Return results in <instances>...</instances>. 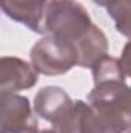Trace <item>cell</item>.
Returning a JSON list of instances; mask_svg holds the SVG:
<instances>
[{
	"mask_svg": "<svg viewBox=\"0 0 131 133\" xmlns=\"http://www.w3.org/2000/svg\"><path fill=\"white\" fill-rule=\"evenodd\" d=\"M88 104L99 133H131V87L123 79L94 84Z\"/></svg>",
	"mask_w": 131,
	"mask_h": 133,
	"instance_id": "6da1fadb",
	"label": "cell"
},
{
	"mask_svg": "<svg viewBox=\"0 0 131 133\" xmlns=\"http://www.w3.org/2000/svg\"><path fill=\"white\" fill-rule=\"evenodd\" d=\"M45 33L77 42L93 26L88 11L76 0H51L45 12Z\"/></svg>",
	"mask_w": 131,
	"mask_h": 133,
	"instance_id": "7a4b0ae2",
	"label": "cell"
},
{
	"mask_svg": "<svg viewBox=\"0 0 131 133\" xmlns=\"http://www.w3.org/2000/svg\"><path fill=\"white\" fill-rule=\"evenodd\" d=\"M31 62L40 74L59 76L79 65V51L74 42L48 34L33 46Z\"/></svg>",
	"mask_w": 131,
	"mask_h": 133,
	"instance_id": "3957f363",
	"label": "cell"
},
{
	"mask_svg": "<svg viewBox=\"0 0 131 133\" xmlns=\"http://www.w3.org/2000/svg\"><path fill=\"white\" fill-rule=\"evenodd\" d=\"M0 119L2 133H33L39 127L30 101L19 95H0Z\"/></svg>",
	"mask_w": 131,
	"mask_h": 133,
	"instance_id": "277c9868",
	"label": "cell"
},
{
	"mask_svg": "<svg viewBox=\"0 0 131 133\" xmlns=\"http://www.w3.org/2000/svg\"><path fill=\"white\" fill-rule=\"evenodd\" d=\"M39 71L34 65L19 57L0 59V95H16L28 90L39 81Z\"/></svg>",
	"mask_w": 131,
	"mask_h": 133,
	"instance_id": "5b68a950",
	"label": "cell"
},
{
	"mask_svg": "<svg viewBox=\"0 0 131 133\" xmlns=\"http://www.w3.org/2000/svg\"><path fill=\"white\" fill-rule=\"evenodd\" d=\"M51 0H0L2 11L12 20L26 25L31 31L45 33V12Z\"/></svg>",
	"mask_w": 131,
	"mask_h": 133,
	"instance_id": "8992f818",
	"label": "cell"
},
{
	"mask_svg": "<svg viewBox=\"0 0 131 133\" xmlns=\"http://www.w3.org/2000/svg\"><path fill=\"white\" fill-rule=\"evenodd\" d=\"M74 102L60 87H45L34 99V111L42 119L48 121L56 127L71 111Z\"/></svg>",
	"mask_w": 131,
	"mask_h": 133,
	"instance_id": "52a82bcc",
	"label": "cell"
},
{
	"mask_svg": "<svg viewBox=\"0 0 131 133\" xmlns=\"http://www.w3.org/2000/svg\"><path fill=\"white\" fill-rule=\"evenodd\" d=\"M76 46L79 51V66L83 68H93L99 59L108 53L106 36L96 25H93L88 33L76 42Z\"/></svg>",
	"mask_w": 131,
	"mask_h": 133,
	"instance_id": "ba28073f",
	"label": "cell"
},
{
	"mask_svg": "<svg viewBox=\"0 0 131 133\" xmlns=\"http://www.w3.org/2000/svg\"><path fill=\"white\" fill-rule=\"evenodd\" d=\"M106 9L117 31L131 39V0H114Z\"/></svg>",
	"mask_w": 131,
	"mask_h": 133,
	"instance_id": "9c48e42d",
	"label": "cell"
},
{
	"mask_svg": "<svg viewBox=\"0 0 131 133\" xmlns=\"http://www.w3.org/2000/svg\"><path fill=\"white\" fill-rule=\"evenodd\" d=\"M120 64H122V68L125 71V76L131 79V40L123 46V50H122Z\"/></svg>",
	"mask_w": 131,
	"mask_h": 133,
	"instance_id": "30bf717a",
	"label": "cell"
},
{
	"mask_svg": "<svg viewBox=\"0 0 131 133\" xmlns=\"http://www.w3.org/2000/svg\"><path fill=\"white\" fill-rule=\"evenodd\" d=\"M93 2H94V3H97L99 6H105V8H108L114 0H93Z\"/></svg>",
	"mask_w": 131,
	"mask_h": 133,
	"instance_id": "8fae6325",
	"label": "cell"
},
{
	"mask_svg": "<svg viewBox=\"0 0 131 133\" xmlns=\"http://www.w3.org/2000/svg\"><path fill=\"white\" fill-rule=\"evenodd\" d=\"M33 133H59L57 130H35V132H33Z\"/></svg>",
	"mask_w": 131,
	"mask_h": 133,
	"instance_id": "7c38bea8",
	"label": "cell"
}]
</instances>
